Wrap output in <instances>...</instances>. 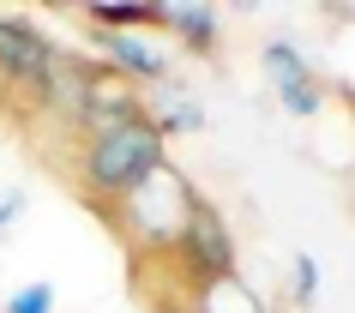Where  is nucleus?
I'll return each mask as SVG.
<instances>
[{
  "mask_svg": "<svg viewBox=\"0 0 355 313\" xmlns=\"http://www.w3.org/2000/svg\"><path fill=\"white\" fill-rule=\"evenodd\" d=\"M193 211H199V187H193L175 163H157L132 193H121V199L109 205V223L139 259H168L187 241Z\"/></svg>",
  "mask_w": 355,
  "mask_h": 313,
  "instance_id": "nucleus-1",
  "label": "nucleus"
},
{
  "mask_svg": "<svg viewBox=\"0 0 355 313\" xmlns=\"http://www.w3.org/2000/svg\"><path fill=\"white\" fill-rule=\"evenodd\" d=\"M157 163H168L163 157V133L150 127V115H132L121 127L85 139V151H78V187L109 211V205L121 199V193H132Z\"/></svg>",
  "mask_w": 355,
  "mask_h": 313,
  "instance_id": "nucleus-2",
  "label": "nucleus"
},
{
  "mask_svg": "<svg viewBox=\"0 0 355 313\" xmlns=\"http://www.w3.org/2000/svg\"><path fill=\"white\" fill-rule=\"evenodd\" d=\"M55 60H60V49L42 37L37 24L0 12V85H24V91L37 96L49 85V73H55Z\"/></svg>",
  "mask_w": 355,
  "mask_h": 313,
  "instance_id": "nucleus-3",
  "label": "nucleus"
},
{
  "mask_svg": "<svg viewBox=\"0 0 355 313\" xmlns=\"http://www.w3.org/2000/svg\"><path fill=\"white\" fill-rule=\"evenodd\" d=\"M168 259L187 265L193 283H199V277H229L235 271V235H229L223 211H217L211 199H199V211H193V223H187V241H181Z\"/></svg>",
  "mask_w": 355,
  "mask_h": 313,
  "instance_id": "nucleus-4",
  "label": "nucleus"
},
{
  "mask_svg": "<svg viewBox=\"0 0 355 313\" xmlns=\"http://www.w3.org/2000/svg\"><path fill=\"white\" fill-rule=\"evenodd\" d=\"M96 49L109 55V73L114 78H127V85H163L168 78V55L157 49V42H145L139 31H91Z\"/></svg>",
  "mask_w": 355,
  "mask_h": 313,
  "instance_id": "nucleus-5",
  "label": "nucleus"
},
{
  "mask_svg": "<svg viewBox=\"0 0 355 313\" xmlns=\"http://www.w3.org/2000/svg\"><path fill=\"white\" fill-rule=\"evenodd\" d=\"M175 313H265L259 289L247 283V277H199V283H187V301Z\"/></svg>",
  "mask_w": 355,
  "mask_h": 313,
  "instance_id": "nucleus-6",
  "label": "nucleus"
},
{
  "mask_svg": "<svg viewBox=\"0 0 355 313\" xmlns=\"http://www.w3.org/2000/svg\"><path fill=\"white\" fill-rule=\"evenodd\" d=\"M163 24L181 37V49L211 55V49H217V31H223V12L205 6V0H181V6H163Z\"/></svg>",
  "mask_w": 355,
  "mask_h": 313,
  "instance_id": "nucleus-7",
  "label": "nucleus"
},
{
  "mask_svg": "<svg viewBox=\"0 0 355 313\" xmlns=\"http://www.w3.org/2000/svg\"><path fill=\"white\" fill-rule=\"evenodd\" d=\"M85 19H91V31H139V24H163V6H150V0H91Z\"/></svg>",
  "mask_w": 355,
  "mask_h": 313,
  "instance_id": "nucleus-8",
  "label": "nucleus"
},
{
  "mask_svg": "<svg viewBox=\"0 0 355 313\" xmlns=\"http://www.w3.org/2000/svg\"><path fill=\"white\" fill-rule=\"evenodd\" d=\"M259 60H265V78H271L277 91H289V85H307V78H313V67H307V55H301L295 42H265Z\"/></svg>",
  "mask_w": 355,
  "mask_h": 313,
  "instance_id": "nucleus-9",
  "label": "nucleus"
},
{
  "mask_svg": "<svg viewBox=\"0 0 355 313\" xmlns=\"http://www.w3.org/2000/svg\"><path fill=\"white\" fill-rule=\"evenodd\" d=\"M289 301H295V307H313L319 301V265L307 253L289 259Z\"/></svg>",
  "mask_w": 355,
  "mask_h": 313,
  "instance_id": "nucleus-10",
  "label": "nucleus"
},
{
  "mask_svg": "<svg viewBox=\"0 0 355 313\" xmlns=\"http://www.w3.org/2000/svg\"><path fill=\"white\" fill-rule=\"evenodd\" d=\"M0 313H55V283H24L12 301H0Z\"/></svg>",
  "mask_w": 355,
  "mask_h": 313,
  "instance_id": "nucleus-11",
  "label": "nucleus"
},
{
  "mask_svg": "<svg viewBox=\"0 0 355 313\" xmlns=\"http://www.w3.org/2000/svg\"><path fill=\"white\" fill-rule=\"evenodd\" d=\"M277 103H283L289 115H319V109H325V85H319V78L289 85V91H277Z\"/></svg>",
  "mask_w": 355,
  "mask_h": 313,
  "instance_id": "nucleus-12",
  "label": "nucleus"
},
{
  "mask_svg": "<svg viewBox=\"0 0 355 313\" xmlns=\"http://www.w3.org/2000/svg\"><path fill=\"white\" fill-rule=\"evenodd\" d=\"M24 205H31L24 187H6V193H0V235H12V229L24 223Z\"/></svg>",
  "mask_w": 355,
  "mask_h": 313,
  "instance_id": "nucleus-13",
  "label": "nucleus"
}]
</instances>
